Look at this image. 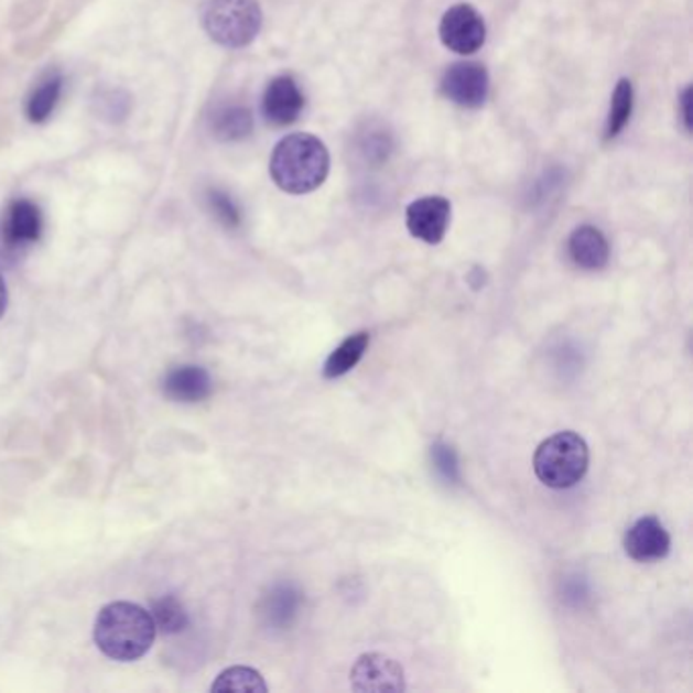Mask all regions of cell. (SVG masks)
I'll return each mask as SVG.
<instances>
[{"label": "cell", "instance_id": "cell-1", "mask_svg": "<svg viewBox=\"0 0 693 693\" xmlns=\"http://www.w3.org/2000/svg\"><path fill=\"white\" fill-rule=\"evenodd\" d=\"M158 625L149 610L132 602H110L96 616L94 642L108 657L131 663L151 651Z\"/></svg>", "mask_w": 693, "mask_h": 693}, {"label": "cell", "instance_id": "cell-2", "mask_svg": "<svg viewBox=\"0 0 693 693\" xmlns=\"http://www.w3.org/2000/svg\"><path fill=\"white\" fill-rule=\"evenodd\" d=\"M269 173L277 187L291 196H303L326 182L329 153L314 134L293 132L281 139L269 161Z\"/></svg>", "mask_w": 693, "mask_h": 693}, {"label": "cell", "instance_id": "cell-3", "mask_svg": "<svg viewBox=\"0 0 693 693\" xmlns=\"http://www.w3.org/2000/svg\"><path fill=\"white\" fill-rule=\"evenodd\" d=\"M589 450L586 440L576 432H560L537 447L533 458L535 476L550 488H572L586 476Z\"/></svg>", "mask_w": 693, "mask_h": 693}, {"label": "cell", "instance_id": "cell-4", "mask_svg": "<svg viewBox=\"0 0 693 693\" xmlns=\"http://www.w3.org/2000/svg\"><path fill=\"white\" fill-rule=\"evenodd\" d=\"M202 26L220 47L242 50L261 33V7L257 0H206Z\"/></svg>", "mask_w": 693, "mask_h": 693}, {"label": "cell", "instance_id": "cell-5", "mask_svg": "<svg viewBox=\"0 0 693 693\" xmlns=\"http://www.w3.org/2000/svg\"><path fill=\"white\" fill-rule=\"evenodd\" d=\"M440 40L450 52L472 55L485 45V19L470 4H456L442 17Z\"/></svg>", "mask_w": 693, "mask_h": 693}, {"label": "cell", "instance_id": "cell-6", "mask_svg": "<svg viewBox=\"0 0 693 693\" xmlns=\"http://www.w3.org/2000/svg\"><path fill=\"white\" fill-rule=\"evenodd\" d=\"M350 685L362 693L405 692V671L387 654H360L350 671Z\"/></svg>", "mask_w": 693, "mask_h": 693}, {"label": "cell", "instance_id": "cell-7", "mask_svg": "<svg viewBox=\"0 0 693 693\" xmlns=\"http://www.w3.org/2000/svg\"><path fill=\"white\" fill-rule=\"evenodd\" d=\"M440 90L445 98L462 108H480L490 90V79L485 66L474 62H459L445 69L440 82Z\"/></svg>", "mask_w": 693, "mask_h": 693}, {"label": "cell", "instance_id": "cell-8", "mask_svg": "<svg viewBox=\"0 0 693 693\" xmlns=\"http://www.w3.org/2000/svg\"><path fill=\"white\" fill-rule=\"evenodd\" d=\"M43 232V214L40 206L26 197L13 199L0 220V240L7 249H25L35 245Z\"/></svg>", "mask_w": 693, "mask_h": 693}, {"label": "cell", "instance_id": "cell-9", "mask_svg": "<svg viewBox=\"0 0 693 693\" xmlns=\"http://www.w3.org/2000/svg\"><path fill=\"white\" fill-rule=\"evenodd\" d=\"M452 218V206L442 196H425L407 206V230L427 245H440L444 240Z\"/></svg>", "mask_w": 693, "mask_h": 693}, {"label": "cell", "instance_id": "cell-10", "mask_svg": "<svg viewBox=\"0 0 693 693\" xmlns=\"http://www.w3.org/2000/svg\"><path fill=\"white\" fill-rule=\"evenodd\" d=\"M305 98L291 76H277L262 94L261 110L271 127H289L300 118Z\"/></svg>", "mask_w": 693, "mask_h": 693}, {"label": "cell", "instance_id": "cell-11", "mask_svg": "<svg viewBox=\"0 0 693 693\" xmlns=\"http://www.w3.org/2000/svg\"><path fill=\"white\" fill-rule=\"evenodd\" d=\"M671 537L657 517H641L628 527L625 535V551L635 562H657L668 557Z\"/></svg>", "mask_w": 693, "mask_h": 693}, {"label": "cell", "instance_id": "cell-12", "mask_svg": "<svg viewBox=\"0 0 693 693\" xmlns=\"http://www.w3.org/2000/svg\"><path fill=\"white\" fill-rule=\"evenodd\" d=\"M163 393L171 401L199 403L212 394V377L206 368L194 365L173 368L163 380Z\"/></svg>", "mask_w": 693, "mask_h": 693}, {"label": "cell", "instance_id": "cell-13", "mask_svg": "<svg viewBox=\"0 0 693 693\" xmlns=\"http://www.w3.org/2000/svg\"><path fill=\"white\" fill-rule=\"evenodd\" d=\"M567 252L570 259L586 271H600L610 259V247L606 236L602 235L596 226L588 224L580 226L572 232L567 240Z\"/></svg>", "mask_w": 693, "mask_h": 693}, {"label": "cell", "instance_id": "cell-14", "mask_svg": "<svg viewBox=\"0 0 693 693\" xmlns=\"http://www.w3.org/2000/svg\"><path fill=\"white\" fill-rule=\"evenodd\" d=\"M255 129L252 112L247 106L224 105L209 117V131L223 143H236L247 139Z\"/></svg>", "mask_w": 693, "mask_h": 693}, {"label": "cell", "instance_id": "cell-15", "mask_svg": "<svg viewBox=\"0 0 693 693\" xmlns=\"http://www.w3.org/2000/svg\"><path fill=\"white\" fill-rule=\"evenodd\" d=\"M62 90H64L62 74L53 72V74H47L45 78L41 79L40 84L31 90L29 98H26V120L33 122V124H43L45 120H50L55 106L62 98Z\"/></svg>", "mask_w": 693, "mask_h": 693}, {"label": "cell", "instance_id": "cell-16", "mask_svg": "<svg viewBox=\"0 0 693 693\" xmlns=\"http://www.w3.org/2000/svg\"><path fill=\"white\" fill-rule=\"evenodd\" d=\"M368 344H370L368 332H356L353 336H348L334 353L327 356L324 377L340 379L344 375H348L362 360V356L368 350Z\"/></svg>", "mask_w": 693, "mask_h": 693}, {"label": "cell", "instance_id": "cell-17", "mask_svg": "<svg viewBox=\"0 0 693 693\" xmlns=\"http://www.w3.org/2000/svg\"><path fill=\"white\" fill-rule=\"evenodd\" d=\"M212 692H240V693H267L269 687L262 680L261 673L257 669L236 668L224 669L223 673L216 678L209 687Z\"/></svg>", "mask_w": 693, "mask_h": 693}, {"label": "cell", "instance_id": "cell-18", "mask_svg": "<svg viewBox=\"0 0 693 693\" xmlns=\"http://www.w3.org/2000/svg\"><path fill=\"white\" fill-rule=\"evenodd\" d=\"M632 102H635V93H632V84L630 79L622 78L616 84L615 94H613V102L606 118V141L616 139L620 132L625 131V127L632 115Z\"/></svg>", "mask_w": 693, "mask_h": 693}, {"label": "cell", "instance_id": "cell-19", "mask_svg": "<svg viewBox=\"0 0 693 693\" xmlns=\"http://www.w3.org/2000/svg\"><path fill=\"white\" fill-rule=\"evenodd\" d=\"M151 616H153L158 628H161L165 635H177L190 625L184 604L177 600L175 596H163V598L153 602Z\"/></svg>", "mask_w": 693, "mask_h": 693}, {"label": "cell", "instance_id": "cell-20", "mask_svg": "<svg viewBox=\"0 0 693 693\" xmlns=\"http://www.w3.org/2000/svg\"><path fill=\"white\" fill-rule=\"evenodd\" d=\"M206 199H208L212 214L218 218V223L224 224L226 228L240 226V209L236 206L235 199L228 196L226 192L218 190V187H209Z\"/></svg>", "mask_w": 693, "mask_h": 693}, {"label": "cell", "instance_id": "cell-21", "mask_svg": "<svg viewBox=\"0 0 693 693\" xmlns=\"http://www.w3.org/2000/svg\"><path fill=\"white\" fill-rule=\"evenodd\" d=\"M432 459L435 470L444 480H447V483H459L458 456H456V452L450 445H433Z\"/></svg>", "mask_w": 693, "mask_h": 693}, {"label": "cell", "instance_id": "cell-22", "mask_svg": "<svg viewBox=\"0 0 693 693\" xmlns=\"http://www.w3.org/2000/svg\"><path fill=\"white\" fill-rule=\"evenodd\" d=\"M98 105H100V112L105 115L102 118H108L110 122H120L131 110V98L120 90H108L100 94Z\"/></svg>", "mask_w": 693, "mask_h": 693}, {"label": "cell", "instance_id": "cell-23", "mask_svg": "<svg viewBox=\"0 0 693 693\" xmlns=\"http://www.w3.org/2000/svg\"><path fill=\"white\" fill-rule=\"evenodd\" d=\"M295 604H297V600L293 598V594L289 589H277L275 594L271 596V600H269V615L273 616L275 620H279V618L283 620L285 613L288 615L293 613Z\"/></svg>", "mask_w": 693, "mask_h": 693}, {"label": "cell", "instance_id": "cell-24", "mask_svg": "<svg viewBox=\"0 0 693 693\" xmlns=\"http://www.w3.org/2000/svg\"><path fill=\"white\" fill-rule=\"evenodd\" d=\"M680 112L681 122H683V129L690 132L692 131V88H685L680 96Z\"/></svg>", "mask_w": 693, "mask_h": 693}, {"label": "cell", "instance_id": "cell-25", "mask_svg": "<svg viewBox=\"0 0 693 693\" xmlns=\"http://www.w3.org/2000/svg\"><path fill=\"white\" fill-rule=\"evenodd\" d=\"M7 307H9V291H7V283L0 275V320L2 315L7 314Z\"/></svg>", "mask_w": 693, "mask_h": 693}]
</instances>
